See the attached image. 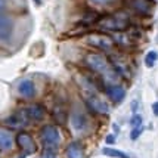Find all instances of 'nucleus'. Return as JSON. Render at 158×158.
<instances>
[{
  "instance_id": "f257e3e1",
  "label": "nucleus",
  "mask_w": 158,
  "mask_h": 158,
  "mask_svg": "<svg viewBox=\"0 0 158 158\" xmlns=\"http://www.w3.org/2000/svg\"><path fill=\"white\" fill-rule=\"evenodd\" d=\"M84 62H86V65H87L92 71L106 76L105 78H106L110 83H114L115 80H117V73L111 69L110 62L106 61L102 55L89 53V55H86V58H84Z\"/></svg>"
},
{
  "instance_id": "f03ea898",
  "label": "nucleus",
  "mask_w": 158,
  "mask_h": 158,
  "mask_svg": "<svg viewBox=\"0 0 158 158\" xmlns=\"http://www.w3.org/2000/svg\"><path fill=\"white\" fill-rule=\"evenodd\" d=\"M130 25V19H129V15L126 12H117L114 15H110V16H105V18H101L99 22H98V27L101 30H106V31H124L127 30Z\"/></svg>"
},
{
  "instance_id": "7ed1b4c3",
  "label": "nucleus",
  "mask_w": 158,
  "mask_h": 158,
  "mask_svg": "<svg viewBox=\"0 0 158 158\" xmlns=\"http://www.w3.org/2000/svg\"><path fill=\"white\" fill-rule=\"evenodd\" d=\"M40 136L43 143L46 145L48 148H50V149L58 146L59 142H61V133H59V130L56 129L55 126H44L40 131Z\"/></svg>"
},
{
  "instance_id": "20e7f679",
  "label": "nucleus",
  "mask_w": 158,
  "mask_h": 158,
  "mask_svg": "<svg viewBox=\"0 0 158 158\" xmlns=\"http://www.w3.org/2000/svg\"><path fill=\"white\" fill-rule=\"evenodd\" d=\"M14 33V21L6 15H0V43H7Z\"/></svg>"
},
{
  "instance_id": "39448f33",
  "label": "nucleus",
  "mask_w": 158,
  "mask_h": 158,
  "mask_svg": "<svg viewBox=\"0 0 158 158\" xmlns=\"http://www.w3.org/2000/svg\"><path fill=\"white\" fill-rule=\"evenodd\" d=\"M87 43L90 46L96 49H101V50H111L112 49V40L110 37L103 34H92L87 37Z\"/></svg>"
},
{
  "instance_id": "423d86ee",
  "label": "nucleus",
  "mask_w": 158,
  "mask_h": 158,
  "mask_svg": "<svg viewBox=\"0 0 158 158\" xmlns=\"http://www.w3.org/2000/svg\"><path fill=\"white\" fill-rule=\"evenodd\" d=\"M127 5L136 14L148 15V14H151L152 7H154V2L152 0H127Z\"/></svg>"
},
{
  "instance_id": "0eeeda50",
  "label": "nucleus",
  "mask_w": 158,
  "mask_h": 158,
  "mask_svg": "<svg viewBox=\"0 0 158 158\" xmlns=\"http://www.w3.org/2000/svg\"><path fill=\"white\" fill-rule=\"evenodd\" d=\"M16 142H18V145H19V148L25 152L27 155L28 154H34L35 149H37L35 142L33 140V138H31L28 133H19L18 138H16Z\"/></svg>"
},
{
  "instance_id": "6e6552de",
  "label": "nucleus",
  "mask_w": 158,
  "mask_h": 158,
  "mask_svg": "<svg viewBox=\"0 0 158 158\" xmlns=\"http://www.w3.org/2000/svg\"><path fill=\"white\" fill-rule=\"evenodd\" d=\"M87 105L90 106V110H93L98 114H108L110 112L108 103L102 101L101 98H98L96 95H89L87 96Z\"/></svg>"
},
{
  "instance_id": "1a4fd4ad",
  "label": "nucleus",
  "mask_w": 158,
  "mask_h": 158,
  "mask_svg": "<svg viewBox=\"0 0 158 158\" xmlns=\"http://www.w3.org/2000/svg\"><path fill=\"white\" fill-rule=\"evenodd\" d=\"M28 118H27V114H25V111H19V112H16V114H12L10 117H7L5 120V123L9 126V127H12V129H19V127H24L25 124H27Z\"/></svg>"
},
{
  "instance_id": "9d476101",
  "label": "nucleus",
  "mask_w": 158,
  "mask_h": 158,
  "mask_svg": "<svg viewBox=\"0 0 158 158\" xmlns=\"http://www.w3.org/2000/svg\"><path fill=\"white\" fill-rule=\"evenodd\" d=\"M106 95L110 96L111 101L114 102H121L126 96V90L121 87V86H117V84H110L106 86Z\"/></svg>"
},
{
  "instance_id": "9b49d317",
  "label": "nucleus",
  "mask_w": 158,
  "mask_h": 158,
  "mask_svg": "<svg viewBox=\"0 0 158 158\" xmlns=\"http://www.w3.org/2000/svg\"><path fill=\"white\" fill-rule=\"evenodd\" d=\"M18 92H19L21 96H24V98H33L35 95L34 83L31 81V80H28V78L22 80L19 83V86H18Z\"/></svg>"
},
{
  "instance_id": "f8f14e48",
  "label": "nucleus",
  "mask_w": 158,
  "mask_h": 158,
  "mask_svg": "<svg viewBox=\"0 0 158 158\" xmlns=\"http://www.w3.org/2000/svg\"><path fill=\"white\" fill-rule=\"evenodd\" d=\"M25 114H27V118L30 120H34V121H40L44 117V108L41 105H30L27 110H25Z\"/></svg>"
},
{
  "instance_id": "ddd939ff",
  "label": "nucleus",
  "mask_w": 158,
  "mask_h": 158,
  "mask_svg": "<svg viewBox=\"0 0 158 158\" xmlns=\"http://www.w3.org/2000/svg\"><path fill=\"white\" fill-rule=\"evenodd\" d=\"M12 148H14V138L10 136L9 131L0 129V149L2 151H9Z\"/></svg>"
},
{
  "instance_id": "4468645a",
  "label": "nucleus",
  "mask_w": 158,
  "mask_h": 158,
  "mask_svg": "<svg viewBox=\"0 0 158 158\" xmlns=\"http://www.w3.org/2000/svg\"><path fill=\"white\" fill-rule=\"evenodd\" d=\"M67 158H83V146L80 142H71L67 146Z\"/></svg>"
},
{
  "instance_id": "2eb2a0df",
  "label": "nucleus",
  "mask_w": 158,
  "mask_h": 158,
  "mask_svg": "<svg viewBox=\"0 0 158 158\" xmlns=\"http://www.w3.org/2000/svg\"><path fill=\"white\" fill-rule=\"evenodd\" d=\"M112 64H114V68H115V73H117V74H121V76H124V77H130L129 65L124 61H121L117 56H112Z\"/></svg>"
},
{
  "instance_id": "dca6fc26",
  "label": "nucleus",
  "mask_w": 158,
  "mask_h": 158,
  "mask_svg": "<svg viewBox=\"0 0 158 158\" xmlns=\"http://www.w3.org/2000/svg\"><path fill=\"white\" fill-rule=\"evenodd\" d=\"M71 121H73V126H74V129L76 130H84L86 127H87V120L86 117L80 114V112H76V114H73V117H71Z\"/></svg>"
},
{
  "instance_id": "f3484780",
  "label": "nucleus",
  "mask_w": 158,
  "mask_h": 158,
  "mask_svg": "<svg viewBox=\"0 0 158 158\" xmlns=\"http://www.w3.org/2000/svg\"><path fill=\"white\" fill-rule=\"evenodd\" d=\"M102 154L103 155H108V157H112V158H129V155L126 152L120 151V149H115V148H110V146L103 148Z\"/></svg>"
},
{
  "instance_id": "a211bd4d",
  "label": "nucleus",
  "mask_w": 158,
  "mask_h": 158,
  "mask_svg": "<svg viewBox=\"0 0 158 158\" xmlns=\"http://www.w3.org/2000/svg\"><path fill=\"white\" fill-rule=\"evenodd\" d=\"M157 59H158V53L155 50H151V52H148L146 56H145V65H146L148 68H151V67L155 65Z\"/></svg>"
},
{
  "instance_id": "6ab92c4d",
  "label": "nucleus",
  "mask_w": 158,
  "mask_h": 158,
  "mask_svg": "<svg viewBox=\"0 0 158 158\" xmlns=\"http://www.w3.org/2000/svg\"><path fill=\"white\" fill-rule=\"evenodd\" d=\"M53 117L59 124H64L67 121V112H65L64 108H56L55 112H53Z\"/></svg>"
},
{
  "instance_id": "aec40b11",
  "label": "nucleus",
  "mask_w": 158,
  "mask_h": 158,
  "mask_svg": "<svg viewBox=\"0 0 158 158\" xmlns=\"http://www.w3.org/2000/svg\"><path fill=\"white\" fill-rule=\"evenodd\" d=\"M130 124L133 129H135V127H140V126H142V117H140L139 114H135L130 120Z\"/></svg>"
},
{
  "instance_id": "412c9836",
  "label": "nucleus",
  "mask_w": 158,
  "mask_h": 158,
  "mask_svg": "<svg viewBox=\"0 0 158 158\" xmlns=\"http://www.w3.org/2000/svg\"><path fill=\"white\" fill-rule=\"evenodd\" d=\"M40 158H56V154L53 149H50V148H46L44 151L41 152V157Z\"/></svg>"
},
{
  "instance_id": "4be33fe9",
  "label": "nucleus",
  "mask_w": 158,
  "mask_h": 158,
  "mask_svg": "<svg viewBox=\"0 0 158 158\" xmlns=\"http://www.w3.org/2000/svg\"><path fill=\"white\" fill-rule=\"evenodd\" d=\"M142 130H143V129H142V126H140V127H135V129L131 130V133H130L131 140H136V139H138L139 136H140V133H142Z\"/></svg>"
},
{
  "instance_id": "5701e85b",
  "label": "nucleus",
  "mask_w": 158,
  "mask_h": 158,
  "mask_svg": "<svg viewBox=\"0 0 158 158\" xmlns=\"http://www.w3.org/2000/svg\"><path fill=\"white\" fill-rule=\"evenodd\" d=\"M92 3H95V5H110L111 2H114V0H90Z\"/></svg>"
},
{
  "instance_id": "b1692460",
  "label": "nucleus",
  "mask_w": 158,
  "mask_h": 158,
  "mask_svg": "<svg viewBox=\"0 0 158 158\" xmlns=\"http://www.w3.org/2000/svg\"><path fill=\"white\" fill-rule=\"evenodd\" d=\"M152 112H154V114H155V115L158 117V102H154V103H152Z\"/></svg>"
},
{
  "instance_id": "393cba45",
  "label": "nucleus",
  "mask_w": 158,
  "mask_h": 158,
  "mask_svg": "<svg viewBox=\"0 0 158 158\" xmlns=\"http://www.w3.org/2000/svg\"><path fill=\"white\" fill-rule=\"evenodd\" d=\"M115 142V138H114V135H108V138H106V143H114Z\"/></svg>"
},
{
  "instance_id": "a878e982",
  "label": "nucleus",
  "mask_w": 158,
  "mask_h": 158,
  "mask_svg": "<svg viewBox=\"0 0 158 158\" xmlns=\"http://www.w3.org/2000/svg\"><path fill=\"white\" fill-rule=\"evenodd\" d=\"M5 6H6V0H0V12L5 9Z\"/></svg>"
},
{
  "instance_id": "bb28decb",
  "label": "nucleus",
  "mask_w": 158,
  "mask_h": 158,
  "mask_svg": "<svg viewBox=\"0 0 158 158\" xmlns=\"http://www.w3.org/2000/svg\"><path fill=\"white\" fill-rule=\"evenodd\" d=\"M19 158H24V157H19Z\"/></svg>"
}]
</instances>
